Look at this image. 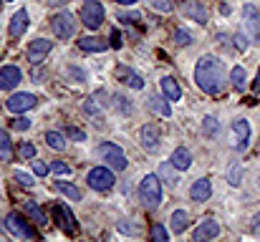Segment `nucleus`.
I'll use <instances>...</instances> for the list:
<instances>
[{"mask_svg": "<svg viewBox=\"0 0 260 242\" xmlns=\"http://www.w3.org/2000/svg\"><path fill=\"white\" fill-rule=\"evenodd\" d=\"M184 227H187V212L177 209L175 215H172V230H175V232H184Z\"/></svg>", "mask_w": 260, "mask_h": 242, "instance_id": "7c9ffc66", "label": "nucleus"}, {"mask_svg": "<svg viewBox=\"0 0 260 242\" xmlns=\"http://www.w3.org/2000/svg\"><path fill=\"white\" fill-rule=\"evenodd\" d=\"M51 217H53L56 224L61 227V232H66V235H71V237L79 232V224H76V220H74V212H71L66 204H53V207H51Z\"/></svg>", "mask_w": 260, "mask_h": 242, "instance_id": "20e7f679", "label": "nucleus"}, {"mask_svg": "<svg viewBox=\"0 0 260 242\" xmlns=\"http://www.w3.org/2000/svg\"><path fill=\"white\" fill-rule=\"evenodd\" d=\"M240 177H242V166L240 164H233V169H230V174H227V182L233 187H240Z\"/></svg>", "mask_w": 260, "mask_h": 242, "instance_id": "f704fd0d", "label": "nucleus"}, {"mask_svg": "<svg viewBox=\"0 0 260 242\" xmlns=\"http://www.w3.org/2000/svg\"><path fill=\"white\" fill-rule=\"evenodd\" d=\"M190 197L195 202H207L212 197V182L210 179H197L195 184L190 187Z\"/></svg>", "mask_w": 260, "mask_h": 242, "instance_id": "f3484780", "label": "nucleus"}, {"mask_svg": "<svg viewBox=\"0 0 260 242\" xmlns=\"http://www.w3.org/2000/svg\"><path fill=\"white\" fill-rule=\"evenodd\" d=\"M111 48H121V36H119V30H111V40H109Z\"/></svg>", "mask_w": 260, "mask_h": 242, "instance_id": "79ce46f5", "label": "nucleus"}, {"mask_svg": "<svg viewBox=\"0 0 260 242\" xmlns=\"http://www.w3.org/2000/svg\"><path fill=\"white\" fill-rule=\"evenodd\" d=\"M220 235V224L215 222V220H205V222H200L197 224V230L192 232V237L197 240V242H202V240H215Z\"/></svg>", "mask_w": 260, "mask_h": 242, "instance_id": "2eb2a0df", "label": "nucleus"}, {"mask_svg": "<svg viewBox=\"0 0 260 242\" xmlns=\"http://www.w3.org/2000/svg\"><path fill=\"white\" fill-rule=\"evenodd\" d=\"M104 20V5L99 0H86L83 8H81V23L89 28V30H96Z\"/></svg>", "mask_w": 260, "mask_h": 242, "instance_id": "0eeeda50", "label": "nucleus"}, {"mask_svg": "<svg viewBox=\"0 0 260 242\" xmlns=\"http://www.w3.org/2000/svg\"><path fill=\"white\" fill-rule=\"evenodd\" d=\"M248 144H250V124L245 119L233 121V126H230V146L235 151H245Z\"/></svg>", "mask_w": 260, "mask_h": 242, "instance_id": "423d86ee", "label": "nucleus"}, {"mask_svg": "<svg viewBox=\"0 0 260 242\" xmlns=\"http://www.w3.org/2000/svg\"><path fill=\"white\" fill-rule=\"evenodd\" d=\"M202 131H205L210 139H215V136L220 134V121L215 116H205V119H202Z\"/></svg>", "mask_w": 260, "mask_h": 242, "instance_id": "bb28decb", "label": "nucleus"}, {"mask_svg": "<svg viewBox=\"0 0 260 242\" xmlns=\"http://www.w3.org/2000/svg\"><path fill=\"white\" fill-rule=\"evenodd\" d=\"M46 144L56 151H63L66 149V136L59 134V131H46Z\"/></svg>", "mask_w": 260, "mask_h": 242, "instance_id": "393cba45", "label": "nucleus"}, {"mask_svg": "<svg viewBox=\"0 0 260 242\" xmlns=\"http://www.w3.org/2000/svg\"><path fill=\"white\" fill-rule=\"evenodd\" d=\"M169 161L175 164V169H177V172H187V169L192 166V154H190V151H187L184 146H180V149L172 151Z\"/></svg>", "mask_w": 260, "mask_h": 242, "instance_id": "a211bd4d", "label": "nucleus"}, {"mask_svg": "<svg viewBox=\"0 0 260 242\" xmlns=\"http://www.w3.org/2000/svg\"><path fill=\"white\" fill-rule=\"evenodd\" d=\"M253 88H255V91H260V68H258V79H255V83H253Z\"/></svg>", "mask_w": 260, "mask_h": 242, "instance_id": "8fccbe9b", "label": "nucleus"}, {"mask_svg": "<svg viewBox=\"0 0 260 242\" xmlns=\"http://www.w3.org/2000/svg\"><path fill=\"white\" fill-rule=\"evenodd\" d=\"M51 28H53V36L56 38L68 40V38L76 36V18L71 13H59V15H53Z\"/></svg>", "mask_w": 260, "mask_h": 242, "instance_id": "39448f33", "label": "nucleus"}, {"mask_svg": "<svg viewBox=\"0 0 260 242\" xmlns=\"http://www.w3.org/2000/svg\"><path fill=\"white\" fill-rule=\"evenodd\" d=\"M195 81L207 96H220L227 88V71L218 56H202L195 66Z\"/></svg>", "mask_w": 260, "mask_h": 242, "instance_id": "f257e3e1", "label": "nucleus"}, {"mask_svg": "<svg viewBox=\"0 0 260 242\" xmlns=\"http://www.w3.org/2000/svg\"><path fill=\"white\" fill-rule=\"evenodd\" d=\"M160 179H164L169 187H175L177 184V174H175V164L172 161H164L162 166H160Z\"/></svg>", "mask_w": 260, "mask_h": 242, "instance_id": "a878e982", "label": "nucleus"}, {"mask_svg": "<svg viewBox=\"0 0 260 242\" xmlns=\"http://www.w3.org/2000/svg\"><path fill=\"white\" fill-rule=\"evenodd\" d=\"M182 10L187 13V18L195 20V23H207V18H210L207 8L202 5L200 0H184V3H182Z\"/></svg>", "mask_w": 260, "mask_h": 242, "instance_id": "ddd939ff", "label": "nucleus"}, {"mask_svg": "<svg viewBox=\"0 0 260 242\" xmlns=\"http://www.w3.org/2000/svg\"><path fill=\"white\" fill-rule=\"evenodd\" d=\"M18 154H20V159H36V146L28 144V141H23L20 149H18Z\"/></svg>", "mask_w": 260, "mask_h": 242, "instance_id": "c9c22d12", "label": "nucleus"}, {"mask_svg": "<svg viewBox=\"0 0 260 242\" xmlns=\"http://www.w3.org/2000/svg\"><path fill=\"white\" fill-rule=\"evenodd\" d=\"M117 73H119V79H121L129 88H134V91H141V88H144V79H141L139 73H134L132 68L119 66V68H117Z\"/></svg>", "mask_w": 260, "mask_h": 242, "instance_id": "aec40b11", "label": "nucleus"}, {"mask_svg": "<svg viewBox=\"0 0 260 242\" xmlns=\"http://www.w3.org/2000/svg\"><path fill=\"white\" fill-rule=\"evenodd\" d=\"M56 189H59L61 194H66L68 200H74V202H79V200H81V192H79V187L68 184V182H56Z\"/></svg>", "mask_w": 260, "mask_h": 242, "instance_id": "cd10ccee", "label": "nucleus"}, {"mask_svg": "<svg viewBox=\"0 0 260 242\" xmlns=\"http://www.w3.org/2000/svg\"><path fill=\"white\" fill-rule=\"evenodd\" d=\"M51 48H53V40H46V38L31 40V43H28V60H31L33 66L43 63V60H46V56L51 53Z\"/></svg>", "mask_w": 260, "mask_h": 242, "instance_id": "9d476101", "label": "nucleus"}, {"mask_svg": "<svg viewBox=\"0 0 260 242\" xmlns=\"http://www.w3.org/2000/svg\"><path fill=\"white\" fill-rule=\"evenodd\" d=\"M36 103H38V101H36L33 94H13V96L8 99V111L23 114V111H28V109H33Z\"/></svg>", "mask_w": 260, "mask_h": 242, "instance_id": "f8f14e48", "label": "nucleus"}, {"mask_svg": "<svg viewBox=\"0 0 260 242\" xmlns=\"http://www.w3.org/2000/svg\"><path fill=\"white\" fill-rule=\"evenodd\" d=\"M230 81H233V86L238 91H245V68L242 66H235L233 71H230Z\"/></svg>", "mask_w": 260, "mask_h": 242, "instance_id": "c756f323", "label": "nucleus"}, {"mask_svg": "<svg viewBox=\"0 0 260 242\" xmlns=\"http://www.w3.org/2000/svg\"><path fill=\"white\" fill-rule=\"evenodd\" d=\"M86 182H89V187L96 189V192H109L117 179H114L111 166H94V169L89 172V177H86Z\"/></svg>", "mask_w": 260, "mask_h": 242, "instance_id": "7ed1b4c3", "label": "nucleus"}, {"mask_svg": "<svg viewBox=\"0 0 260 242\" xmlns=\"http://www.w3.org/2000/svg\"><path fill=\"white\" fill-rule=\"evenodd\" d=\"M28 23H31V15H28V10H18V13L10 18V23H8V36H10V38H20V36L25 33Z\"/></svg>", "mask_w": 260, "mask_h": 242, "instance_id": "4468645a", "label": "nucleus"}, {"mask_svg": "<svg viewBox=\"0 0 260 242\" xmlns=\"http://www.w3.org/2000/svg\"><path fill=\"white\" fill-rule=\"evenodd\" d=\"M66 136H68V139H74V141H86V134H83L81 129H76V126H68V129H66Z\"/></svg>", "mask_w": 260, "mask_h": 242, "instance_id": "4c0bfd02", "label": "nucleus"}, {"mask_svg": "<svg viewBox=\"0 0 260 242\" xmlns=\"http://www.w3.org/2000/svg\"><path fill=\"white\" fill-rule=\"evenodd\" d=\"M16 182H18L20 187H25V189L36 184V182H33V177H31V174H25V172H16Z\"/></svg>", "mask_w": 260, "mask_h": 242, "instance_id": "e433bc0d", "label": "nucleus"}, {"mask_svg": "<svg viewBox=\"0 0 260 242\" xmlns=\"http://www.w3.org/2000/svg\"><path fill=\"white\" fill-rule=\"evenodd\" d=\"M119 20H121V23H137V20H139V15H137V13H129V15L121 13V15H119Z\"/></svg>", "mask_w": 260, "mask_h": 242, "instance_id": "a18cd8bd", "label": "nucleus"}, {"mask_svg": "<svg viewBox=\"0 0 260 242\" xmlns=\"http://www.w3.org/2000/svg\"><path fill=\"white\" fill-rule=\"evenodd\" d=\"M235 48H238V51H245V48H248V40H245V36H242V33H238V36H235Z\"/></svg>", "mask_w": 260, "mask_h": 242, "instance_id": "c03bdc74", "label": "nucleus"}, {"mask_svg": "<svg viewBox=\"0 0 260 242\" xmlns=\"http://www.w3.org/2000/svg\"><path fill=\"white\" fill-rule=\"evenodd\" d=\"M79 48L81 51H86V53H101V51H106L109 48V43L106 40H101V38H94V36H89V38H81L79 40Z\"/></svg>", "mask_w": 260, "mask_h": 242, "instance_id": "4be33fe9", "label": "nucleus"}, {"mask_svg": "<svg viewBox=\"0 0 260 242\" xmlns=\"http://www.w3.org/2000/svg\"><path fill=\"white\" fill-rule=\"evenodd\" d=\"M149 109L152 111H157V114H160V116H164V119H169L172 116V106H169V99L162 94H154L152 99H149Z\"/></svg>", "mask_w": 260, "mask_h": 242, "instance_id": "5701e85b", "label": "nucleus"}, {"mask_svg": "<svg viewBox=\"0 0 260 242\" xmlns=\"http://www.w3.org/2000/svg\"><path fill=\"white\" fill-rule=\"evenodd\" d=\"M139 200L147 209H157L162 204V179H160V174H147L139 182Z\"/></svg>", "mask_w": 260, "mask_h": 242, "instance_id": "f03ea898", "label": "nucleus"}, {"mask_svg": "<svg viewBox=\"0 0 260 242\" xmlns=\"http://www.w3.org/2000/svg\"><path fill=\"white\" fill-rule=\"evenodd\" d=\"M25 215H28V217H33L38 224H46V212H43L36 202H25Z\"/></svg>", "mask_w": 260, "mask_h": 242, "instance_id": "c85d7f7f", "label": "nucleus"}, {"mask_svg": "<svg viewBox=\"0 0 260 242\" xmlns=\"http://www.w3.org/2000/svg\"><path fill=\"white\" fill-rule=\"evenodd\" d=\"M152 8L160 13H172V3L169 0H152Z\"/></svg>", "mask_w": 260, "mask_h": 242, "instance_id": "58836bf2", "label": "nucleus"}, {"mask_svg": "<svg viewBox=\"0 0 260 242\" xmlns=\"http://www.w3.org/2000/svg\"><path fill=\"white\" fill-rule=\"evenodd\" d=\"M0 159L3 161H13V141L5 134V129H0Z\"/></svg>", "mask_w": 260, "mask_h": 242, "instance_id": "b1692460", "label": "nucleus"}, {"mask_svg": "<svg viewBox=\"0 0 260 242\" xmlns=\"http://www.w3.org/2000/svg\"><path fill=\"white\" fill-rule=\"evenodd\" d=\"M5 224H8V230L16 235V237H20V240H36V237H38V232L33 230L31 224H28V220H25L23 215H18V212H10L8 220H5Z\"/></svg>", "mask_w": 260, "mask_h": 242, "instance_id": "6e6552de", "label": "nucleus"}, {"mask_svg": "<svg viewBox=\"0 0 260 242\" xmlns=\"http://www.w3.org/2000/svg\"><path fill=\"white\" fill-rule=\"evenodd\" d=\"M48 3H51L53 8H61V5H66V3H68V0H48Z\"/></svg>", "mask_w": 260, "mask_h": 242, "instance_id": "de8ad7c7", "label": "nucleus"}, {"mask_svg": "<svg viewBox=\"0 0 260 242\" xmlns=\"http://www.w3.org/2000/svg\"><path fill=\"white\" fill-rule=\"evenodd\" d=\"M117 101H119V111H121V114H132V111H134V109H132V103L124 101L121 96H117Z\"/></svg>", "mask_w": 260, "mask_h": 242, "instance_id": "37998d69", "label": "nucleus"}, {"mask_svg": "<svg viewBox=\"0 0 260 242\" xmlns=\"http://www.w3.org/2000/svg\"><path fill=\"white\" fill-rule=\"evenodd\" d=\"M33 172H36L38 177H46V174L51 172V166H48V164H43V161H33Z\"/></svg>", "mask_w": 260, "mask_h": 242, "instance_id": "ea45409f", "label": "nucleus"}, {"mask_svg": "<svg viewBox=\"0 0 260 242\" xmlns=\"http://www.w3.org/2000/svg\"><path fill=\"white\" fill-rule=\"evenodd\" d=\"M175 43L177 45H190L192 43V33H190V30H184V28H177L175 30Z\"/></svg>", "mask_w": 260, "mask_h": 242, "instance_id": "473e14b6", "label": "nucleus"}, {"mask_svg": "<svg viewBox=\"0 0 260 242\" xmlns=\"http://www.w3.org/2000/svg\"><path fill=\"white\" fill-rule=\"evenodd\" d=\"M139 141H141V146L147 149V151H157V149H160V141H162V131H160V126H154V124L141 126V131H139Z\"/></svg>", "mask_w": 260, "mask_h": 242, "instance_id": "9b49d317", "label": "nucleus"}, {"mask_svg": "<svg viewBox=\"0 0 260 242\" xmlns=\"http://www.w3.org/2000/svg\"><path fill=\"white\" fill-rule=\"evenodd\" d=\"M20 83V71L16 66H5L0 71V91H13Z\"/></svg>", "mask_w": 260, "mask_h": 242, "instance_id": "dca6fc26", "label": "nucleus"}, {"mask_svg": "<svg viewBox=\"0 0 260 242\" xmlns=\"http://www.w3.org/2000/svg\"><path fill=\"white\" fill-rule=\"evenodd\" d=\"M99 154L106 159V164L111 166L114 172H124L126 164H129V161H126V154H124V151H121L117 144H109V141L101 144V146H99Z\"/></svg>", "mask_w": 260, "mask_h": 242, "instance_id": "1a4fd4ad", "label": "nucleus"}, {"mask_svg": "<svg viewBox=\"0 0 260 242\" xmlns=\"http://www.w3.org/2000/svg\"><path fill=\"white\" fill-rule=\"evenodd\" d=\"M114 3H119V5H134L137 0H114Z\"/></svg>", "mask_w": 260, "mask_h": 242, "instance_id": "09e8293b", "label": "nucleus"}, {"mask_svg": "<svg viewBox=\"0 0 260 242\" xmlns=\"http://www.w3.org/2000/svg\"><path fill=\"white\" fill-rule=\"evenodd\" d=\"M242 15H245V25L250 28V36L260 38V10L255 5H245Z\"/></svg>", "mask_w": 260, "mask_h": 242, "instance_id": "6ab92c4d", "label": "nucleus"}, {"mask_svg": "<svg viewBox=\"0 0 260 242\" xmlns=\"http://www.w3.org/2000/svg\"><path fill=\"white\" fill-rule=\"evenodd\" d=\"M160 88H162V94H164L169 101H180V99H182V88H180V83L172 79V76H164V79L160 81Z\"/></svg>", "mask_w": 260, "mask_h": 242, "instance_id": "412c9836", "label": "nucleus"}, {"mask_svg": "<svg viewBox=\"0 0 260 242\" xmlns=\"http://www.w3.org/2000/svg\"><path fill=\"white\" fill-rule=\"evenodd\" d=\"M119 230H121V232H126V235H137V230H134V227L129 224V222H121V224H119Z\"/></svg>", "mask_w": 260, "mask_h": 242, "instance_id": "49530a36", "label": "nucleus"}, {"mask_svg": "<svg viewBox=\"0 0 260 242\" xmlns=\"http://www.w3.org/2000/svg\"><path fill=\"white\" fill-rule=\"evenodd\" d=\"M149 235H152V240H154V242H167V240H169L167 227H164V224H160V222H154V224H152V232H149Z\"/></svg>", "mask_w": 260, "mask_h": 242, "instance_id": "2f4dec72", "label": "nucleus"}, {"mask_svg": "<svg viewBox=\"0 0 260 242\" xmlns=\"http://www.w3.org/2000/svg\"><path fill=\"white\" fill-rule=\"evenodd\" d=\"M51 172H53L56 177H68V174H71V166H68L66 161H53V164H51Z\"/></svg>", "mask_w": 260, "mask_h": 242, "instance_id": "72a5a7b5", "label": "nucleus"}, {"mask_svg": "<svg viewBox=\"0 0 260 242\" xmlns=\"http://www.w3.org/2000/svg\"><path fill=\"white\" fill-rule=\"evenodd\" d=\"M13 129L25 131V129H31V121H28V119H16V121H13Z\"/></svg>", "mask_w": 260, "mask_h": 242, "instance_id": "a19ab883", "label": "nucleus"}]
</instances>
